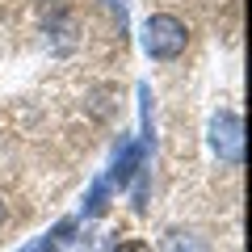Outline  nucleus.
Instances as JSON below:
<instances>
[{"label":"nucleus","mask_w":252,"mask_h":252,"mask_svg":"<svg viewBox=\"0 0 252 252\" xmlns=\"http://www.w3.org/2000/svg\"><path fill=\"white\" fill-rule=\"evenodd\" d=\"M185 46H189V30H185L181 17H172V13H152V17L143 21V51L152 55V59H177Z\"/></svg>","instance_id":"obj_1"},{"label":"nucleus","mask_w":252,"mask_h":252,"mask_svg":"<svg viewBox=\"0 0 252 252\" xmlns=\"http://www.w3.org/2000/svg\"><path fill=\"white\" fill-rule=\"evenodd\" d=\"M210 147L223 164H244V122L231 109H219L210 118Z\"/></svg>","instance_id":"obj_2"},{"label":"nucleus","mask_w":252,"mask_h":252,"mask_svg":"<svg viewBox=\"0 0 252 252\" xmlns=\"http://www.w3.org/2000/svg\"><path fill=\"white\" fill-rule=\"evenodd\" d=\"M139 160H143V147H139V143H122V152L114 156V181H118V185H126V181L135 177Z\"/></svg>","instance_id":"obj_3"},{"label":"nucleus","mask_w":252,"mask_h":252,"mask_svg":"<svg viewBox=\"0 0 252 252\" xmlns=\"http://www.w3.org/2000/svg\"><path fill=\"white\" fill-rule=\"evenodd\" d=\"M160 252H206V244H202L193 231H168L164 244H160Z\"/></svg>","instance_id":"obj_4"},{"label":"nucleus","mask_w":252,"mask_h":252,"mask_svg":"<svg viewBox=\"0 0 252 252\" xmlns=\"http://www.w3.org/2000/svg\"><path fill=\"white\" fill-rule=\"evenodd\" d=\"M105 206H109V181H93L89 198H84V215L97 219V215H105Z\"/></svg>","instance_id":"obj_5"},{"label":"nucleus","mask_w":252,"mask_h":252,"mask_svg":"<svg viewBox=\"0 0 252 252\" xmlns=\"http://www.w3.org/2000/svg\"><path fill=\"white\" fill-rule=\"evenodd\" d=\"M21 252H59V244L51 240V235H42V240H34V244H26Z\"/></svg>","instance_id":"obj_6"},{"label":"nucleus","mask_w":252,"mask_h":252,"mask_svg":"<svg viewBox=\"0 0 252 252\" xmlns=\"http://www.w3.org/2000/svg\"><path fill=\"white\" fill-rule=\"evenodd\" d=\"M114 252H147V244H114Z\"/></svg>","instance_id":"obj_7"},{"label":"nucleus","mask_w":252,"mask_h":252,"mask_svg":"<svg viewBox=\"0 0 252 252\" xmlns=\"http://www.w3.org/2000/svg\"><path fill=\"white\" fill-rule=\"evenodd\" d=\"M0 223H4V202H0Z\"/></svg>","instance_id":"obj_8"}]
</instances>
